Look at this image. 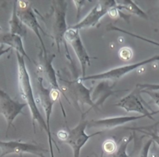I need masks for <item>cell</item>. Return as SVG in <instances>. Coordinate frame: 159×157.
Wrapping results in <instances>:
<instances>
[{
	"instance_id": "obj_28",
	"label": "cell",
	"mask_w": 159,
	"mask_h": 157,
	"mask_svg": "<svg viewBox=\"0 0 159 157\" xmlns=\"http://www.w3.org/2000/svg\"><path fill=\"white\" fill-rule=\"evenodd\" d=\"M102 156H103V153L101 154V155H100V157H102Z\"/></svg>"
},
{
	"instance_id": "obj_22",
	"label": "cell",
	"mask_w": 159,
	"mask_h": 157,
	"mask_svg": "<svg viewBox=\"0 0 159 157\" xmlns=\"http://www.w3.org/2000/svg\"><path fill=\"white\" fill-rule=\"evenodd\" d=\"M141 93H146L148 95L155 104L159 107V92L158 91H149V90H140Z\"/></svg>"
},
{
	"instance_id": "obj_29",
	"label": "cell",
	"mask_w": 159,
	"mask_h": 157,
	"mask_svg": "<svg viewBox=\"0 0 159 157\" xmlns=\"http://www.w3.org/2000/svg\"><path fill=\"white\" fill-rule=\"evenodd\" d=\"M20 157H23V155H20Z\"/></svg>"
},
{
	"instance_id": "obj_21",
	"label": "cell",
	"mask_w": 159,
	"mask_h": 157,
	"mask_svg": "<svg viewBox=\"0 0 159 157\" xmlns=\"http://www.w3.org/2000/svg\"><path fill=\"white\" fill-rule=\"evenodd\" d=\"M119 55L124 60H128L132 58L133 52H132V50L130 48L125 47V48H123L120 50Z\"/></svg>"
},
{
	"instance_id": "obj_11",
	"label": "cell",
	"mask_w": 159,
	"mask_h": 157,
	"mask_svg": "<svg viewBox=\"0 0 159 157\" xmlns=\"http://www.w3.org/2000/svg\"><path fill=\"white\" fill-rule=\"evenodd\" d=\"M140 93L141 91L137 87L130 94L120 99L116 103V106L123 108L127 112H135V113H140L142 116H144L145 118H149L150 119L154 120L152 116L155 115V113H159V110L155 112L149 111L143 104L142 100L140 97Z\"/></svg>"
},
{
	"instance_id": "obj_9",
	"label": "cell",
	"mask_w": 159,
	"mask_h": 157,
	"mask_svg": "<svg viewBox=\"0 0 159 157\" xmlns=\"http://www.w3.org/2000/svg\"><path fill=\"white\" fill-rule=\"evenodd\" d=\"M116 5V2L115 1H102L99 2L98 4H96L93 9L90 10V12L87 14L86 16L76 23L75 25L70 26L71 28L75 30H79L84 28H89L95 26L99 20L106 15L109 13V11L114 7Z\"/></svg>"
},
{
	"instance_id": "obj_7",
	"label": "cell",
	"mask_w": 159,
	"mask_h": 157,
	"mask_svg": "<svg viewBox=\"0 0 159 157\" xmlns=\"http://www.w3.org/2000/svg\"><path fill=\"white\" fill-rule=\"evenodd\" d=\"M65 40L72 47L76 57L78 58L82 66V77H85L86 76L87 67L89 66L91 62H90V57L89 56L86 48H85L82 41L79 30L68 27L65 35Z\"/></svg>"
},
{
	"instance_id": "obj_17",
	"label": "cell",
	"mask_w": 159,
	"mask_h": 157,
	"mask_svg": "<svg viewBox=\"0 0 159 157\" xmlns=\"http://www.w3.org/2000/svg\"><path fill=\"white\" fill-rule=\"evenodd\" d=\"M116 7L119 10H127L129 12L134 15L138 16L139 17L143 19H148L147 14L134 2L131 1V0H124V1L121 2H116Z\"/></svg>"
},
{
	"instance_id": "obj_3",
	"label": "cell",
	"mask_w": 159,
	"mask_h": 157,
	"mask_svg": "<svg viewBox=\"0 0 159 157\" xmlns=\"http://www.w3.org/2000/svg\"><path fill=\"white\" fill-rule=\"evenodd\" d=\"M52 17H51V37L57 45V51H60L61 44H64L65 50L68 54V48L66 41L65 40V35L68 27L66 23V12L68 9V4L65 1H53Z\"/></svg>"
},
{
	"instance_id": "obj_13",
	"label": "cell",
	"mask_w": 159,
	"mask_h": 157,
	"mask_svg": "<svg viewBox=\"0 0 159 157\" xmlns=\"http://www.w3.org/2000/svg\"><path fill=\"white\" fill-rule=\"evenodd\" d=\"M38 83V93L41 106L45 113L46 123L48 127L50 128V120H51V113L53 111V106L56 102L51 96V89L47 88L43 85V78L38 77L37 79Z\"/></svg>"
},
{
	"instance_id": "obj_30",
	"label": "cell",
	"mask_w": 159,
	"mask_h": 157,
	"mask_svg": "<svg viewBox=\"0 0 159 157\" xmlns=\"http://www.w3.org/2000/svg\"><path fill=\"white\" fill-rule=\"evenodd\" d=\"M157 45H158V46H159V44L158 43V44H157Z\"/></svg>"
},
{
	"instance_id": "obj_20",
	"label": "cell",
	"mask_w": 159,
	"mask_h": 157,
	"mask_svg": "<svg viewBox=\"0 0 159 157\" xmlns=\"http://www.w3.org/2000/svg\"><path fill=\"white\" fill-rule=\"evenodd\" d=\"M140 90H149V91H159V84L140 83L137 85Z\"/></svg>"
},
{
	"instance_id": "obj_8",
	"label": "cell",
	"mask_w": 159,
	"mask_h": 157,
	"mask_svg": "<svg viewBox=\"0 0 159 157\" xmlns=\"http://www.w3.org/2000/svg\"><path fill=\"white\" fill-rule=\"evenodd\" d=\"M0 149L2 150L0 157H4L10 154L23 155V153H30L39 156L43 152H48V149L38 145L23 142L21 141H0Z\"/></svg>"
},
{
	"instance_id": "obj_10",
	"label": "cell",
	"mask_w": 159,
	"mask_h": 157,
	"mask_svg": "<svg viewBox=\"0 0 159 157\" xmlns=\"http://www.w3.org/2000/svg\"><path fill=\"white\" fill-rule=\"evenodd\" d=\"M17 15L19 18L22 21V23L26 26V28L30 29L35 34L37 38L40 40L42 47H43V53L46 54L47 50L45 48V44L43 41L41 35L40 34V30L43 31L41 29L38 21H37V16L34 13L32 10V8L28 4V2L26 1H17Z\"/></svg>"
},
{
	"instance_id": "obj_25",
	"label": "cell",
	"mask_w": 159,
	"mask_h": 157,
	"mask_svg": "<svg viewBox=\"0 0 159 157\" xmlns=\"http://www.w3.org/2000/svg\"><path fill=\"white\" fill-rule=\"evenodd\" d=\"M10 50H11L10 47H7V48H6V47H5V45H3V44L0 45V57H2L3 54H6V53L9 52Z\"/></svg>"
},
{
	"instance_id": "obj_14",
	"label": "cell",
	"mask_w": 159,
	"mask_h": 157,
	"mask_svg": "<svg viewBox=\"0 0 159 157\" xmlns=\"http://www.w3.org/2000/svg\"><path fill=\"white\" fill-rule=\"evenodd\" d=\"M54 57H55L54 54H48V53L43 54V55L41 57V63L39 65V68L41 69V71L44 74L45 77L48 79V82L51 84V89L60 91L65 97V94H64L63 91L61 88V85H59L58 82H57L55 70L52 66V62Z\"/></svg>"
},
{
	"instance_id": "obj_24",
	"label": "cell",
	"mask_w": 159,
	"mask_h": 157,
	"mask_svg": "<svg viewBox=\"0 0 159 157\" xmlns=\"http://www.w3.org/2000/svg\"><path fill=\"white\" fill-rule=\"evenodd\" d=\"M73 2L75 3V5L77 7V17H79V13H80V11H81V6H84V3L85 2V1H73Z\"/></svg>"
},
{
	"instance_id": "obj_31",
	"label": "cell",
	"mask_w": 159,
	"mask_h": 157,
	"mask_svg": "<svg viewBox=\"0 0 159 157\" xmlns=\"http://www.w3.org/2000/svg\"><path fill=\"white\" fill-rule=\"evenodd\" d=\"M157 144H158V145L159 146V144H158V143H157Z\"/></svg>"
},
{
	"instance_id": "obj_12",
	"label": "cell",
	"mask_w": 159,
	"mask_h": 157,
	"mask_svg": "<svg viewBox=\"0 0 159 157\" xmlns=\"http://www.w3.org/2000/svg\"><path fill=\"white\" fill-rule=\"evenodd\" d=\"M145 118L144 116H120L114 117V118H102L99 120H93L89 121V127H95V128L102 129V130H111L116 127L122 126L129 122L137 121Z\"/></svg>"
},
{
	"instance_id": "obj_19",
	"label": "cell",
	"mask_w": 159,
	"mask_h": 157,
	"mask_svg": "<svg viewBox=\"0 0 159 157\" xmlns=\"http://www.w3.org/2000/svg\"><path fill=\"white\" fill-rule=\"evenodd\" d=\"M116 149H117L116 143L112 139L107 140L102 144V150H103L104 152H106L107 154L112 155V154L116 152Z\"/></svg>"
},
{
	"instance_id": "obj_15",
	"label": "cell",
	"mask_w": 159,
	"mask_h": 157,
	"mask_svg": "<svg viewBox=\"0 0 159 157\" xmlns=\"http://www.w3.org/2000/svg\"><path fill=\"white\" fill-rule=\"evenodd\" d=\"M6 44L11 48H14L16 52L20 53L24 58L31 61L30 58L26 54L23 44V40L20 36L9 33H0V45Z\"/></svg>"
},
{
	"instance_id": "obj_27",
	"label": "cell",
	"mask_w": 159,
	"mask_h": 157,
	"mask_svg": "<svg viewBox=\"0 0 159 157\" xmlns=\"http://www.w3.org/2000/svg\"><path fill=\"white\" fill-rule=\"evenodd\" d=\"M39 157H45V156H44V155H43V154H41L40 155H39Z\"/></svg>"
},
{
	"instance_id": "obj_6",
	"label": "cell",
	"mask_w": 159,
	"mask_h": 157,
	"mask_svg": "<svg viewBox=\"0 0 159 157\" xmlns=\"http://www.w3.org/2000/svg\"><path fill=\"white\" fill-rule=\"evenodd\" d=\"M26 104H22L19 101L12 99L7 93L0 90V114L2 115L7 123L6 137L11 127H13V121L19 114H24L23 109Z\"/></svg>"
},
{
	"instance_id": "obj_5",
	"label": "cell",
	"mask_w": 159,
	"mask_h": 157,
	"mask_svg": "<svg viewBox=\"0 0 159 157\" xmlns=\"http://www.w3.org/2000/svg\"><path fill=\"white\" fill-rule=\"evenodd\" d=\"M159 61V54L153 56L150 58L145 59L141 62H137V63L130 64V65H123V66L114 68L113 69H110L109 71L99 73V74L90 75V76H86L85 77H81L79 79V80L83 82V81L87 80H119L120 79L124 76L125 75L131 72L134 70L138 69V68L144 66L146 65L152 63V62Z\"/></svg>"
},
{
	"instance_id": "obj_1",
	"label": "cell",
	"mask_w": 159,
	"mask_h": 157,
	"mask_svg": "<svg viewBox=\"0 0 159 157\" xmlns=\"http://www.w3.org/2000/svg\"><path fill=\"white\" fill-rule=\"evenodd\" d=\"M17 58V64H18V82L20 93L22 98L25 100L26 105L30 109V111L32 116V124L34 127V132H36V123L41 127L42 129L45 131L48 135V143L50 146V152H51V157H54V150H53V138L51 137V130L48 127L46 121L40 113L38 107L37 105L35 97H34V92H33L32 85H31V80L30 77V74L26 68V62H25L24 57L16 52V54Z\"/></svg>"
},
{
	"instance_id": "obj_26",
	"label": "cell",
	"mask_w": 159,
	"mask_h": 157,
	"mask_svg": "<svg viewBox=\"0 0 159 157\" xmlns=\"http://www.w3.org/2000/svg\"><path fill=\"white\" fill-rule=\"evenodd\" d=\"M144 133L152 137V139H153L154 141H155V142L159 144V135H156V134L154 133H148V132H144Z\"/></svg>"
},
{
	"instance_id": "obj_4",
	"label": "cell",
	"mask_w": 159,
	"mask_h": 157,
	"mask_svg": "<svg viewBox=\"0 0 159 157\" xmlns=\"http://www.w3.org/2000/svg\"><path fill=\"white\" fill-rule=\"evenodd\" d=\"M62 86H61L64 94L65 93H68L70 99H71L74 102L75 107L80 110L81 105H89L92 108L96 107V104H95L91 98V93L93 92V89H89L83 85L82 81L79 79H76L75 81H67L61 79ZM65 98L68 99L66 95L65 94Z\"/></svg>"
},
{
	"instance_id": "obj_18",
	"label": "cell",
	"mask_w": 159,
	"mask_h": 157,
	"mask_svg": "<svg viewBox=\"0 0 159 157\" xmlns=\"http://www.w3.org/2000/svg\"><path fill=\"white\" fill-rule=\"evenodd\" d=\"M132 138H133L132 135L123 138L120 141V145H118L117 149H116L114 153L112 154L111 157H130V155L127 154V146H128L129 143L131 141Z\"/></svg>"
},
{
	"instance_id": "obj_2",
	"label": "cell",
	"mask_w": 159,
	"mask_h": 157,
	"mask_svg": "<svg viewBox=\"0 0 159 157\" xmlns=\"http://www.w3.org/2000/svg\"><path fill=\"white\" fill-rule=\"evenodd\" d=\"M88 125L89 121L82 119L74 128L65 129L57 132V138L61 141L71 146L73 157H80L81 150L87 141L96 135L103 133V131H99L89 135L85 132V128Z\"/></svg>"
},
{
	"instance_id": "obj_16",
	"label": "cell",
	"mask_w": 159,
	"mask_h": 157,
	"mask_svg": "<svg viewBox=\"0 0 159 157\" xmlns=\"http://www.w3.org/2000/svg\"><path fill=\"white\" fill-rule=\"evenodd\" d=\"M9 24L11 34H16L21 37H26L27 29H26V26L22 23V21L17 15V1L14 2L12 16L9 21Z\"/></svg>"
},
{
	"instance_id": "obj_23",
	"label": "cell",
	"mask_w": 159,
	"mask_h": 157,
	"mask_svg": "<svg viewBox=\"0 0 159 157\" xmlns=\"http://www.w3.org/2000/svg\"><path fill=\"white\" fill-rule=\"evenodd\" d=\"M153 139H149L148 141L146 142V144L144 145V147L141 149V152L139 154V157H148L149 154V150H150V148L152 146V144L153 143Z\"/></svg>"
}]
</instances>
